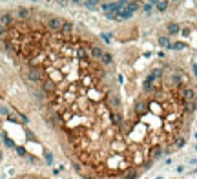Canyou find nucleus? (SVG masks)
<instances>
[{
    "mask_svg": "<svg viewBox=\"0 0 197 179\" xmlns=\"http://www.w3.org/2000/svg\"><path fill=\"white\" fill-rule=\"evenodd\" d=\"M151 6H153V8H157L159 11H164V9L168 8V2H161V0H155V2H151Z\"/></svg>",
    "mask_w": 197,
    "mask_h": 179,
    "instance_id": "f03ea898",
    "label": "nucleus"
},
{
    "mask_svg": "<svg viewBox=\"0 0 197 179\" xmlns=\"http://www.w3.org/2000/svg\"><path fill=\"white\" fill-rule=\"evenodd\" d=\"M159 44H161V46H164V48H170V40H168V37H159Z\"/></svg>",
    "mask_w": 197,
    "mask_h": 179,
    "instance_id": "0eeeda50",
    "label": "nucleus"
},
{
    "mask_svg": "<svg viewBox=\"0 0 197 179\" xmlns=\"http://www.w3.org/2000/svg\"><path fill=\"white\" fill-rule=\"evenodd\" d=\"M168 33H170V35H177V33H179V26L173 24V22H172V24H168Z\"/></svg>",
    "mask_w": 197,
    "mask_h": 179,
    "instance_id": "7ed1b4c3",
    "label": "nucleus"
},
{
    "mask_svg": "<svg viewBox=\"0 0 197 179\" xmlns=\"http://www.w3.org/2000/svg\"><path fill=\"white\" fill-rule=\"evenodd\" d=\"M124 6H126V9L131 11V13H133L135 9H139V4H135V2H128V4H124Z\"/></svg>",
    "mask_w": 197,
    "mask_h": 179,
    "instance_id": "39448f33",
    "label": "nucleus"
},
{
    "mask_svg": "<svg viewBox=\"0 0 197 179\" xmlns=\"http://www.w3.org/2000/svg\"><path fill=\"white\" fill-rule=\"evenodd\" d=\"M15 179H46V177H40V175H33V174H28V175H18Z\"/></svg>",
    "mask_w": 197,
    "mask_h": 179,
    "instance_id": "20e7f679",
    "label": "nucleus"
},
{
    "mask_svg": "<svg viewBox=\"0 0 197 179\" xmlns=\"http://www.w3.org/2000/svg\"><path fill=\"white\" fill-rule=\"evenodd\" d=\"M100 62H102V64H109V62H112V55H109L108 51H104V55H102Z\"/></svg>",
    "mask_w": 197,
    "mask_h": 179,
    "instance_id": "423d86ee",
    "label": "nucleus"
},
{
    "mask_svg": "<svg viewBox=\"0 0 197 179\" xmlns=\"http://www.w3.org/2000/svg\"><path fill=\"white\" fill-rule=\"evenodd\" d=\"M183 48H184L183 42H173V44H170V50H183Z\"/></svg>",
    "mask_w": 197,
    "mask_h": 179,
    "instance_id": "6e6552de",
    "label": "nucleus"
},
{
    "mask_svg": "<svg viewBox=\"0 0 197 179\" xmlns=\"http://www.w3.org/2000/svg\"><path fill=\"white\" fill-rule=\"evenodd\" d=\"M84 6H88V8H97V2H84Z\"/></svg>",
    "mask_w": 197,
    "mask_h": 179,
    "instance_id": "1a4fd4ad",
    "label": "nucleus"
},
{
    "mask_svg": "<svg viewBox=\"0 0 197 179\" xmlns=\"http://www.w3.org/2000/svg\"><path fill=\"white\" fill-rule=\"evenodd\" d=\"M183 95H184V102H193L195 101V93L192 88H184L183 90Z\"/></svg>",
    "mask_w": 197,
    "mask_h": 179,
    "instance_id": "f257e3e1",
    "label": "nucleus"
}]
</instances>
